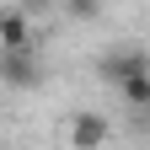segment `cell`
I'll use <instances>...</instances> for the list:
<instances>
[{"label": "cell", "mask_w": 150, "mask_h": 150, "mask_svg": "<svg viewBox=\"0 0 150 150\" xmlns=\"http://www.w3.org/2000/svg\"><path fill=\"white\" fill-rule=\"evenodd\" d=\"M22 11H27V16H43V11H48V0H22Z\"/></svg>", "instance_id": "5b68a950"}, {"label": "cell", "mask_w": 150, "mask_h": 150, "mask_svg": "<svg viewBox=\"0 0 150 150\" xmlns=\"http://www.w3.org/2000/svg\"><path fill=\"white\" fill-rule=\"evenodd\" d=\"M107 118H102V112H75V118H70V145L75 150H102L107 145Z\"/></svg>", "instance_id": "3957f363"}, {"label": "cell", "mask_w": 150, "mask_h": 150, "mask_svg": "<svg viewBox=\"0 0 150 150\" xmlns=\"http://www.w3.org/2000/svg\"><path fill=\"white\" fill-rule=\"evenodd\" d=\"M0 48L6 54H22V48H38V32H32V16L22 6L0 11Z\"/></svg>", "instance_id": "7a4b0ae2"}, {"label": "cell", "mask_w": 150, "mask_h": 150, "mask_svg": "<svg viewBox=\"0 0 150 150\" xmlns=\"http://www.w3.org/2000/svg\"><path fill=\"white\" fill-rule=\"evenodd\" d=\"M0 81L11 91H38L43 86V59H38V48H22V54L0 48Z\"/></svg>", "instance_id": "6da1fadb"}, {"label": "cell", "mask_w": 150, "mask_h": 150, "mask_svg": "<svg viewBox=\"0 0 150 150\" xmlns=\"http://www.w3.org/2000/svg\"><path fill=\"white\" fill-rule=\"evenodd\" d=\"M64 11L75 16V22H91V16L102 11V0H64Z\"/></svg>", "instance_id": "277c9868"}]
</instances>
